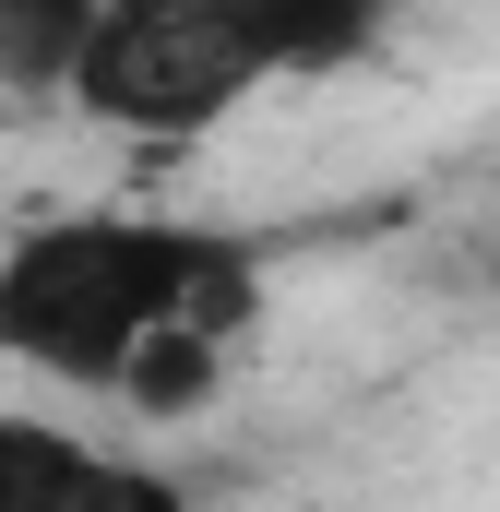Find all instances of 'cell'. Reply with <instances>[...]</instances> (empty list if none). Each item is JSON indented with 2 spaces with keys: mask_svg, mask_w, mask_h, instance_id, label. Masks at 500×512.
I'll list each match as a JSON object with an SVG mask.
<instances>
[{
  "mask_svg": "<svg viewBox=\"0 0 500 512\" xmlns=\"http://www.w3.org/2000/svg\"><path fill=\"white\" fill-rule=\"evenodd\" d=\"M262 322V262L179 215H24L0 227V370L191 417Z\"/></svg>",
  "mask_w": 500,
  "mask_h": 512,
  "instance_id": "obj_1",
  "label": "cell"
},
{
  "mask_svg": "<svg viewBox=\"0 0 500 512\" xmlns=\"http://www.w3.org/2000/svg\"><path fill=\"white\" fill-rule=\"evenodd\" d=\"M489 286H500V239H489Z\"/></svg>",
  "mask_w": 500,
  "mask_h": 512,
  "instance_id": "obj_6",
  "label": "cell"
},
{
  "mask_svg": "<svg viewBox=\"0 0 500 512\" xmlns=\"http://www.w3.org/2000/svg\"><path fill=\"white\" fill-rule=\"evenodd\" d=\"M262 84L286 72L239 0H108L72 60V108L108 131H143V143H191L227 108H250Z\"/></svg>",
  "mask_w": 500,
  "mask_h": 512,
  "instance_id": "obj_2",
  "label": "cell"
},
{
  "mask_svg": "<svg viewBox=\"0 0 500 512\" xmlns=\"http://www.w3.org/2000/svg\"><path fill=\"white\" fill-rule=\"evenodd\" d=\"M60 501H167V477L84 441L72 417H12L0 405V512H60Z\"/></svg>",
  "mask_w": 500,
  "mask_h": 512,
  "instance_id": "obj_3",
  "label": "cell"
},
{
  "mask_svg": "<svg viewBox=\"0 0 500 512\" xmlns=\"http://www.w3.org/2000/svg\"><path fill=\"white\" fill-rule=\"evenodd\" d=\"M108 0H0V96H72V60Z\"/></svg>",
  "mask_w": 500,
  "mask_h": 512,
  "instance_id": "obj_5",
  "label": "cell"
},
{
  "mask_svg": "<svg viewBox=\"0 0 500 512\" xmlns=\"http://www.w3.org/2000/svg\"><path fill=\"white\" fill-rule=\"evenodd\" d=\"M250 24H262V48H274V72L298 84V72H346V60H370L381 24H393V0H239Z\"/></svg>",
  "mask_w": 500,
  "mask_h": 512,
  "instance_id": "obj_4",
  "label": "cell"
}]
</instances>
